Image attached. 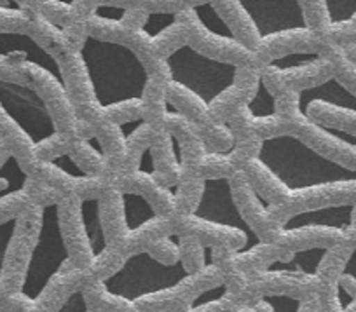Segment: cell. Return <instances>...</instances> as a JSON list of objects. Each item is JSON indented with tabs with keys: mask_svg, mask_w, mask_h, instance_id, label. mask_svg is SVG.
<instances>
[{
	"mask_svg": "<svg viewBox=\"0 0 356 312\" xmlns=\"http://www.w3.org/2000/svg\"><path fill=\"white\" fill-rule=\"evenodd\" d=\"M0 312H11V311H8V309H4V307H0Z\"/></svg>",
	"mask_w": 356,
	"mask_h": 312,
	"instance_id": "obj_32",
	"label": "cell"
},
{
	"mask_svg": "<svg viewBox=\"0 0 356 312\" xmlns=\"http://www.w3.org/2000/svg\"><path fill=\"white\" fill-rule=\"evenodd\" d=\"M138 170L142 173L150 174L154 171V161H152V149L150 147H145L142 150V156H140V164H138Z\"/></svg>",
	"mask_w": 356,
	"mask_h": 312,
	"instance_id": "obj_29",
	"label": "cell"
},
{
	"mask_svg": "<svg viewBox=\"0 0 356 312\" xmlns=\"http://www.w3.org/2000/svg\"><path fill=\"white\" fill-rule=\"evenodd\" d=\"M68 262L70 248L65 238L60 202L47 201L40 206L18 288L6 300L23 309L35 307Z\"/></svg>",
	"mask_w": 356,
	"mask_h": 312,
	"instance_id": "obj_5",
	"label": "cell"
},
{
	"mask_svg": "<svg viewBox=\"0 0 356 312\" xmlns=\"http://www.w3.org/2000/svg\"><path fill=\"white\" fill-rule=\"evenodd\" d=\"M227 295V284H215V286L207 288V290H201L200 293L194 295L191 298L189 304V312H204L211 305L222 302Z\"/></svg>",
	"mask_w": 356,
	"mask_h": 312,
	"instance_id": "obj_23",
	"label": "cell"
},
{
	"mask_svg": "<svg viewBox=\"0 0 356 312\" xmlns=\"http://www.w3.org/2000/svg\"><path fill=\"white\" fill-rule=\"evenodd\" d=\"M318 133H321L327 138H332L334 142L341 143V145L348 147V149L356 150V135L351 131H346V129L337 128V126H328V124H321V122H316L314 124Z\"/></svg>",
	"mask_w": 356,
	"mask_h": 312,
	"instance_id": "obj_27",
	"label": "cell"
},
{
	"mask_svg": "<svg viewBox=\"0 0 356 312\" xmlns=\"http://www.w3.org/2000/svg\"><path fill=\"white\" fill-rule=\"evenodd\" d=\"M182 18L186 22L187 40L204 53L245 67H259L262 61L213 0L189 6L182 11Z\"/></svg>",
	"mask_w": 356,
	"mask_h": 312,
	"instance_id": "obj_8",
	"label": "cell"
},
{
	"mask_svg": "<svg viewBox=\"0 0 356 312\" xmlns=\"http://www.w3.org/2000/svg\"><path fill=\"white\" fill-rule=\"evenodd\" d=\"M51 312H89V304L82 288H75Z\"/></svg>",
	"mask_w": 356,
	"mask_h": 312,
	"instance_id": "obj_26",
	"label": "cell"
},
{
	"mask_svg": "<svg viewBox=\"0 0 356 312\" xmlns=\"http://www.w3.org/2000/svg\"><path fill=\"white\" fill-rule=\"evenodd\" d=\"M356 201L332 202L289 215L280 225L282 234H300V232L328 231L346 234L355 225Z\"/></svg>",
	"mask_w": 356,
	"mask_h": 312,
	"instance_id": "obj_14",
	"label": "cell"
},
{
	"mask_svg": "<svg viewBox=\"0 0 356 312\" xmlns=\"http://www.w3.org/2000/svg\"><path fill=\"white\" fill-rule=\"evenodd\" d=\"M187 40L186 22L182 11H164V9H145L142 19L133 30L129 44L149 61L154 63L173 49L180 42Z\"/></svg>",
	"mask_w": 356,
	"mask_h": 312,
	"instance_id": "obj_11",
	"label": "cell"
},
{
	"mask_svg": "<svg viewBox=\"0 0 356 312\" xmlns=\"http://www.w3.org/2000/svg\"><path fill=\"white\" fill-rule=\"evenodd\" d=\"M260 60L313 46V16L306 0H213Z\"/></svg>",
	"mask_w": 356,
	"mask_h": 312,
	"instance_id": "obj_2",
	"label": "cell"
},
{
	"mask_svg": "<svg viewBox=\"0 0 356 312\" xmlns=\"http://www.w3.org/2000/svg\"><path fill=\"white\" fill-rule=\"evenodd\" d=\"M330 252V246H307V248L293 249L286 255L267 262L262 274L280 277H314L320 274Z\"/></svg>",
	"mask_w": 356,
	"mask_h": 312,
	"instance_id": "obj_16",
	"label": "cell"
},
{
	"mask_svg": "<svg viewBox=\"0 0 356 312\" xmlns=\"http://www.w3.org/2000/svg\"><path fill=\"white\" fill-rule=\"evenodd\" d=\"M0 77L53 85L70 96V79L58 53L40 42L29 30H0Z\"/></svg>",
	"mask_w": 356,
	"mask_h": 312,
	"instance_id": "obj_7",
	"label": "cell"
},
{
	"mask_svg": "<svg viewBox=\"0 0 356 312\" xmlns=\"http://www.w3.org/2000/svg\"><path fill=\"white\" fill-rule=\"evenodd\" d=\"M49 163L56 167L58 171H61L67 176L74 178V180H88L89 174L82 170L81 166L77 164V161L67 152H60V154H53L49 159Z\"/></svg>",
	"mask_w": 356,
	"mask_h": 312,
	"instance_id": "obj_25",
	"label": "cell"
},
{
	"mask_svg": "<svg viewBox=\"0 0 356 312\" xmlns=\"http://www.w3.org/2000/svg\"><path fill=\"white\" fill-rule=\"evenodd\" d=\"M18 2H22L25 8H29L30 11H35V9L40 8V4H42V0H18Z\"/></svg>",
	"mask_w": 356,
	"mask_h": 312,
	"instance_id": "obj_30",
	"label": "cell"
},
{
	"mask_svg": "<svg viewBox=\"0 0 356 312\" xmlns=\"http://www.w3.org/2000/svg\"><path fill=\"white\" fill-rule=\"evenodd\" d=\"M335 300L342 312H348L356 302V248L349 252L335 279Z\"/></svg>",
	"mask_w": 356,
	"mask_h": 312,
	"instance_id": "obj_22",
	"label": "cell"
},
{
	"mask_svg": "<svg viewBox=\"0 0 356 312\" xmlns=\"http://www.w3.org/2000/svg\"><path fill=\"white\" fill-rule=\"evenodd\" d=\"M0 110L13 122L30 149L58 138V121L40 89L25 81L0 77Z\"/></svg>",
	"mask_w": 356,
	"mask_h": 312,
	"instance_id": "obj_9",
	"label": "cell"
},
{
	"mask_svg": "<svg viewBox=\"0 0 356 312\" xmlns=\"http://www.w3.org/2000/svg\"><path fill=\"white\" fill-rule=\"evenodd\" d=\"M311 15L318 9L320 25L328 33H341L356 23V0H306Z\"/></svg>",
	"mask_w": 356,
	"mask_h": 312,
	"instance_id": "obj_19",
	"label": "cell"
},
{
	"mask_svg": "<svg viewBox=\"0 0 356 312\" xmlns=\"http://www.w3.org/2000/svg\"><path fill=\"white\" fill-rule=\"evenodd\" d=\"M119 201H121L122 225H124V231L128 234H136L142 229L149 227L150 224L159 220V215H157L152 202L140 192L121 190Z\"/></svg>",
	"mask_w": 356,
	"mask_h": 312,
	"instance_id": "obj_18",
	"label": "cell"
},
{
	"mask_svg": "<svg viewBox=\"0 0 356 312\" xmlns=\"http://www.w3.org/2000/svg\"><path fill=\"white\" fill-rule=\"evenodd\" d=\"M353 65H355V68H356V61H353Z\"/></svg>",
	"mask_w": 356,
	"mask_h": 312,
	"instance_id": "obj_33",
	"label": "cell"
},
{
	"mask_svg": "<svg viewBox=\"0 0 356 312\" xmlns=\"http://www.w3.org/2000/svg\"><path fill=\"white\" fill-rule=\"evenodd\" d=\"M72 56L97 108L118 110L145 101L154 68L129 42L84 33Z\"/></svg>",
	"mask_w": 356,
	"mask_h": 312,
	"instance_id": "obj_1",
	"label": "cell"
},
{
	"mask_svg": "<svg viewBox=\"0 0 356 312\" xmlns=\"http://www.w3.org/2000/svg\"><path fill=\"white\" fill-rule=\"evenodd\" d=\"M296 110L302 121H311V112L316 105L334 108L356 117V92L346 85L337 75L330 74L313 84L300 85L293 91Z\"/></svg>",
	"mask_w": 356,
	"mask_h": 312,
	"instance_id": "obj_13",
	"label": "cell"
},
{
	"mask_svg": "<svg viewBox=\"0 0 356 312\" xmlns=\"http://www.w3.org/2000/svg\"><path fill=\"white\" fill-rule=\"evenodd\" d=\"M98 2H114V4H126V6H140V0H98Z\"/></svg>",
	"mask_w": 356,
	"mask_h": 312,
	"instance_id": "obj_31",
	"label": "cell"
},
{
	"mask_svg": "<svg viewBox=\"0 0 356 312\" xmlns=\"http://www.w3.org/2000/svg\"><path fill=\"white\" fill-rule=\"evenodd\" d=\"M194 220L204 222L218 229H229L241 234L245 245L236 252L243 256L255 252L264 245L260 236L252 227L234 199V188L229 176H208L201 183L200 197L193 211Z\"/></svg>",
	"mask_w": 356,
	"mask_h": 312,
	"instance_id": "obj_10",
	"label": "cell"
},
{
	"mask_svg": "<svg viewBox=\"0 0 356 312\" xmlns=\"http://www.w3.org/2000/svg\"><path fill=\"white\" fill-rule=\"evenodd\" d=\"M262 304L271 312H302V300L286 293L262 295Z\"/></svg>",
	"mask_w": 356,
	"mask_h": 312,
	"instance_id": "obj_24",
	"label": "cell"
},
{
	"mask_svg": "<svg viewBox=\"0 0 356 312\" xmlns=\"http://www.w3.org/2000/svg\"><path fill=\"white\" fill-rule=\"evenodd\" d=\"M97 2L98 0H42L39 11L63 28L70 30L75 22H81L86 26L89 13Z\"/></svg>",
	"mask_w": 356,
	"mask_h": 312,
	"instance_id": "obj_20",
	"label": "cell"
},
{
	"mask_svg": "<svg viewBox=\"0 0 356 312\" xmlns=\"http://www.w3.org/2000/svg\"><path fill=\"white\" fill-rule=\"evenodd\" d=\"M255 161L289 194L356 188V167L330 159L293 133L260 140Z\"/></svg>",
	"mask_w": 356,
	"mask_h": 312,
	"instance_id": "obj_3",
	"label": "cell"
},
{
	"mask_svg": "<svg viewBox=\"0 0 356 312\" xmlns=\"http://www.w3.org/2000/svg\"><path fill=\"white\" fill-rule=\"evenodd\" d=\"M156 67L170 88L186 92L204 108H213L227 98L241 85L246 74L257 68L204 53L189 40L168 51L156 61Z\"/></svg>",
	"mask_w": 356,
	"mask_h": 312,
	"instance_id": "obj_4",
	"label": "cell"
},
{
	"mask_svg": "<svg viewBox=\"0 0 356 312\" xmlns=\"http://www.w3.org/2000/svg\"><path fill=\"white\" fill-rule=\"evenodd\" d=\"M145 8L142 6L97 2L86 22V32L105 39L129 42L133 30L142 19Z\"/></svg>",
	"mask_w": 356,
	"mask_h": 312,
	"instance_id": "obj_15",
	"label": "cell"
},
{
	"mask_svg": "<svg viewBox=\"0 0 356 312\" xmlns=\"http://www.w3.org/2000/svg\"><path fill=\"white\" fill-rule=\"evenodd\" d=\"M246 112L255 121H267V119H275L278 114V98L273 92L271 85L267 84L266 79L259 72L257 67L255 79L250 85V96L246 101Z\"/></svg>",
	"mask_w": 356,
	"mask_h": 312,
	"instance_id": "obj_21",
	"label": "cell"
},
{
	"mask_svg": "<svg viewBox=\"0 0 356 312\" xmlns=\"http://www.w3.org/2000/svg\"><path fill=\"white\" fill-rule=\"evenodd\" d=\"M328 58L321 49L314 46L296 47V49L283 51V53L273 54L260 61L259 72L269 85L276 84H299L306 85V79L320 75L325 68H328Z\"/></svg>",
	"mask_w": 356,
	"mask_h": 312,
	"instance_id": "obj_12",
	"label": "cell"
},
{
	"mask_svg": "<svg viewBox=\"0 0 356 312\" xmlns=\"http://www.w3.org/2000/svg\"><path fill=\"white\" fill-rule=\"evenodd\" d=\"M203 0H140V6L145 9H164V11H184L189 6Z\"/></svg>",
	"mask_w": 356,
	"mask_h": 312,
	"instance_id": "obj_28",
	"label": "cell"
},
{
	"mask_svg": "<svg viewBox=\"0 0 356 312\" xmlns=\"http://www.w3.org/2000/svg\"><path fill=\"white\" fill-rule=\"evenodd\" d=\"M77 225L86 248L95 263L104 260L108 249V238L104 224L100 197H82L77 201Z\"/></svg>",
	"mask_w": 356,
	"mask_h": 312,
	"instance_id": "obj_17",
	"label": "cell"
},
{
	"mask_svg": "<svg viewBox=\"0 0 356 312\" xmlns=\"http://www.w3.org/2000/svg\"><path fill=\"white\" fill-rule=\"evenodd\" d=\"M193 272L186 260H159L147 249L133 252L100 279V288L107 297L124 304H138L152 297L177 291L187 284Z\"/></svg>",
	"mask_w": 356,
	"mask_h": 312,
	"instance_id": "obj_6",
	"label": "cell"
}]
</instances>
